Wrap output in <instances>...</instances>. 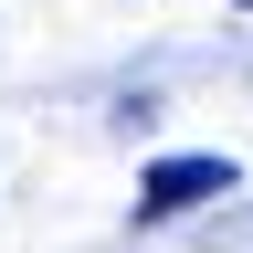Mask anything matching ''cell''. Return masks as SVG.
Masks as SVG:
<instances>
[{"label": "cell", "mask_w": 253, "mask_h": 253, "mask_svg": "<svg viewBox=\"0 0 253 253\" xmlns=\"http://www.w3.org/2000/svg\"><path fill=\"white\" fill-rule=\"evenodd\" d=\"M201 201H232V158H158L137 179V221H179Z\"/></svg>", "instance_id": "6da1fadb"}, {"label": "cell", "mask_w": 253, "mask_h": 253, "mask_svg": "<svg viewBox=\"0 0 253 253\" xmlns=\"http://www.w3.org/2000/svg\"><path fill=\"white\" fill-rule=\"evenodd\" d=\"M232 11H253V0H232Z\"/></svg>", "instance_id": "7a4b0ae2"}]
</instances>
